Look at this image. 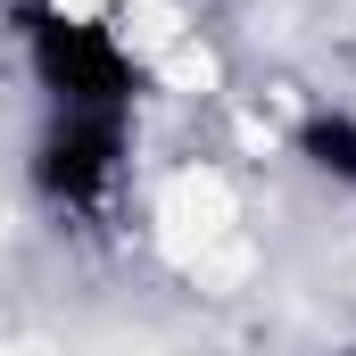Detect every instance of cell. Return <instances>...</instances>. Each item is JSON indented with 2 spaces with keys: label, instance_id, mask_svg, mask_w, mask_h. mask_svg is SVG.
<instances>
[{
  "label": "cell",
  "instance_id": "1",
  "mask_svg": "<svg viewBox=\"0 0 356 356\" xmlns=\"http://www.w3.org/2000/svg\"><path fill=\"white\" fill-rule=\"evenodd\" d=\"M8 33H17V67L42 108H116L141 116L149 67L124 42L116 17L75 8V0H8Z\"/></svg>",
  "mask_w": 356,
  "mask_h": 356
},
{
  "label": "cell",
  "instance_id": "2",
  "mask_svg": "<svg viewBox=\"0 0 356 356\" xmlns=\"http://www.w3.org/2000/svg\"><path fill=\"white\" fill-rule=\"evenodd\" d=\"M133 158H141V116H116V108H42L33 133H25V199L50 216V224H108L133 191Z\"/></svg>",
  "mask_w": 356,
  "mask_h": 356
},
{
  "label": "cell",
  "instance_id": "3",
  "mask_svg": "<svg viewBox=\"0 0 356 356\" xmlns=\"http://www.w3.org/2000/svg\"><path fill=\"white\" fill-rule=\"evenodd\" d=\"M290 158L323 182V191L356 199V108H307L290 124Z\"/></svg>",
  "mask_w": 356,
  "mask_h": 356
}]
</instances>
